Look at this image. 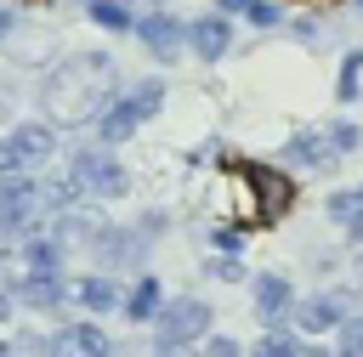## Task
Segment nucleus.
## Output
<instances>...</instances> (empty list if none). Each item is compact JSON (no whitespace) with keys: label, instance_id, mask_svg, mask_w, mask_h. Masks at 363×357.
Instances as JSON below:
<instances>
[{"label":"nucleus","instance_id":"1","mask_svg":"<svg viewBox=\"0 0 363 357\" xmlns=\"http://www.w3.org/2000/svg\"><path fill=\"white\" fill-rule=\"evenodd\" d=\"M113 79L119 74H113V57L108 51H74V57H62L45 74L40 102L51 113V125H85V119H96L113 102Z\"/></svg>","mask_w":363,"mask_h":357},{"label":"nucleus","instance_id":"2","mask_svg":"<svg viewBox=\"0 0 363 357\" xmlns=\"http://www.w3.org/2000/svg\"><path fill=\"white\" fill-rule=\"evenodd\" d=\"M51 210L40 198L34 176H0V244H23L34 232H45Z\"/></svg>","mask_w":363,"mask_h":357},{"label":"nucleus","instance_id":"3","mask_svg":"<svg viewBox=\"0 0 363 357\" xmlns=\"http://www.w3.org/2000/svg\"><path fill=\"white\" fill-rule=\"evenodd\" d=\"M159 102H164V85H159V79H142L136 91L113 96V102L96 113V142H102V147H113V142L136 136V130H142V119H153V113H159Z\"/></svg>","mask_w":363,"mask_h":357},{"label":"nucleus","instance_id":"4","mask_svg":"<svg viewBox=\"0 0 363 357\" xmlns=\"http://www.w3.org/2000/svg\"><path fill=\"white\" fill-rule=\"evenodd\" d=\"M204 334H210V306H204L199 295H176V300H164L159 317H153V340H159V351L199 346Z\"/></svg>","mask_w":363,"mask_h":357},{"label":"nucleus","instance_id":"5","mask_svg":"<svg viewBox=\"0 0 363 357\" xmlns=\"http://www.w3.org/2000/svg\"><path fill=\"white\" fill-rule=\"evenodd\" d=\"M57 153V130L28 119V125H11L0 136V176H34L45 159Z\"/></svg>","mask_w":363,"mask_h":357},{"label":"nucleus","instance_id":"6","mask_svg":"<svg viewBox=\"0 0 363 357\" xmlns=\"http://www.w3.org/2000/svg\"><path fill=\"white\" fill-rule=\"evenodd\" d=\"M238 176H244V187L255 193V210H250L255 227H272L278 215H289V204H295V176H284V170H272V164H244Z\"/></svg>","mask_w":363,"mask_h":357},{"label":"nucleus","instance_id":"7","mask_svg":"<svg viewBox=\"0 0 363 357\" xmlns=\"http://www.w3.org/2000/svg\"><path fill=\"white\" fill-rule=\"evenodd\" d=\"M68 176L79 181L85 198H119V193H130V170L119 159H108L102 147H79L74 164H68Z\"/></svg>","mask_w":363,"mask_h":357},{"label":"nucleus","instance_id":"8","mask_svg":"<svg viewBox=\"0 0 363 357\" xmlns=\"http://www.w3.org/2000/svg\"><path fill=\"white\" fill-rule=\"evenodd\" d=\"M40 357H113V340L102 323H68L40 346Z\"/></svg>","mask_w":363,"mask_h":357},{"label":"nucleus","instance_id":"9","mask_svg":"<svg viewBox=\"0 0 363 357\" xmlns=\"http://www.w3.org/2000/svg\"><path fill=\"white\" fill-rule=\"evenodd\" d=\"M250 295H255V317H261L267 329H284V317L295 312V289H289L284 272H261Z\"/></svg>","mask_w":363,"mask_h":357},{"label":"nucleus","instance_id":"10","mask_svg":"<svg viewBox=\"0 0 363 357\" xmlns=\"http://www.w3.org/2000/svg\"><path fill=\"white\" fill-rule=\"evenodd\" d=\"M284 159H289V164H301V170H329L340 153H335L329 130H301V136H289V142H284Z\"/></svg>","mask_w":363,"mask_h":357},{"label":"nucleus","instance_id":"11","mask_svg":"<svg viewBox=\"0 0 363 357\" xmlns=\"http://www.w3.org/2000/svg\"><path fill=\"white\" fill-rule=\"evenodd\" d=\"M136 34H142V45H147L153 57H164V62H170V57L182 51V40H187V28H182L176 17H164V11L142 17V23H136Z\"/></svg>","mask_w":363,"mask_h":357},{"label":"nucleus","instance_id":"12","mask_svg":"<svg viewBox=\"0 0 363 357\" xmlns=\"http://www.w3.org/2000/svg\"><path fill=\"white\" fill-rule=\"evenodd\" d=\"M289 317H295L306 334H323V329H340V323H346V300H340V295H312V300H301Z\"/></svg>","mask_w":363,"mask_h":357},{"label":"nucleus","instance_id":"13","mask_svg":"<svg viewBox=\"0 0 363 357\" xmlns=\"http://www.w3.org/2000/svg\"><path fill=\"white\" fill-rule=\"evenodd\" d=\"M187 45H193L204 62L227 57V45H233V28H227V17H199V23H187Z\"/></svg>","mask_w":363,"mask_h":357},{"label":"nucleus","instance_id":"14","mask_svg":"<svg viewBox=\"0 0 363 357\" xmlns=\"http://www.w3.org/2000/svg\"><path fill=\"white\" fill-rule=\"evenodd\" d=\"M62 295H68L62 272H28V278H23V289H17V300H23V306H34V312H57V306H62Z\"/></svg>","mask_w":363,"mask_h":357},{"label":"nucleus","instance_id":"15","mask_svg":"<svg viewBox=\"0 0 363 357\" xmlns=\"http://www.w3.org/2000/svg\"><path fill=\"white\" fill-rule=\"evenodd\" d=\"M68 295H74L85 312H119V306H125L119 283H113V278H96V272H91V278H79V283H68Z\"/></svg>","mask_w":363,"mask_h":357},{"label":"nucleus","instance_id":"16","mask_svg":"<svg viewBox=\"0 0 363 357\" xmlns=\"http://www.w3.org/2000/svg\"><path fill=\"white\" fill-rule=\"evenodd\" d=\"M159 306H164V289H159V278H136L119 312H125L130 323H153V317H159Z\"/></svg>","mask_w":363,"mask_h":357},{"label":"nucleus","instance_id":"17","mask_svg":"<svg viewBox=\"0 0 363 357\" xmlns=\"http://www.w3.org/2000/svg\"><path fill=\"white\" fill-rule=\"evenodd\" d=\"M23 255H28V272H62V244H57L51 232L23 238Z\"/></svg>","mask_w":363,"mask_h":357},{"label":"nucleus","instance_id":"18","mask_svg":"<svg viewBox=\"0 0 363 357\" xmlns=\"http://www.w3.org/2000/svg\"><path fill=\"white\" fill-rule=\"evenodd\" d=\"M329 221H340L346 232H357V227H363V187H340V193H329Z\"/></svg>","mask_w":363,"mask_h":357},{"label":"nucleus","instance_id":"19","mask_svg":"<svg viewBox=\"0 0 363 357\" xmlns=\"http://www.w3.org/2000/svg\"><path fill=\"white\" fill-rule=\"evenodd\" d=\"M85 11H91V23H102V28H113V34H119V28H130V23H136V17H130V6H125V0H85Z\"/></svg>","mask_w":363,"mask_h":357},{"label":"nucleus","instance_id":"20","mask_svg":"<svg viewBox=\"0 0 363 357\" xmlns=\"http://www.w3.org/2000/svg\"><path fill=\"white\" fill-rule=\"evenodd\" d=\"M295 351H301V340H295V334H284V329H267V334L255 340V351H250V357H295Z\"/></svg>","mask_w":363,"mask_h":357},{"label":"nucleus","instance_id":"21","mask_svg":"<svg viewBox=\"0 0 363 357\" xmlns=\"http://www.w3.org/2000/svg\"><path fill=\"white\" fill-rule=\"evenodd\" d=\"M335 357H363V312L335 329Z\"/></svg>","mask_w":363,"mask_h":357},{"label":"nucleus","instance_id":"22","mask_svg":"<svg viewBox=\"0 0 363 357\" xmlns=\"http://www.w3.org/2000/svg\"><path fill=\"white\" fill-rule=\"evenodd\" d=\"M357 68H363V51H352V57L340 62V85H335V91H340V102H352V96H357Z\"/></svg>","mask_w":363,"mask_h":357},{"label":"nucleus","instance_id":"23","mask_svg":"<svg viewBox=\"0 0 363 357\" xmlns=\"http://www.w3.org/2000/svg\"><path fill=\"white\" fill-rule=\"evenodd\" d=\"M199 357H244V351H238L233 334H204V340H199Z\"/></svg>","mask_w":363,"mask_h":357},{"label":"nucleus","instance_id":"24","mask_svg":"<svg viewBox=\"0 0 363 357\" xmlns=\"http://www.w3.org/2000/svg\"><path fill=\"white\" fill-rule=\"evenodd\" d=\"M329 142H335V153H352V147L363 142V130H357V125H329Z\"/></svg>","mask_w":363,"mask_h":357},{"label":"nucleus","instance_id":"25","mask_svg":"<svg viewBox=\"0 0 363 357\" xmlns=\"http://www.w3.org/2000/svg\"><path fill=\"white\" fill-rule=\"evenodd\" d=\"M210 272H216L221 283H238V278H244V261H238V255H216V261H210Z\"/></svg>","mask_w":363,"mask_h":357},{"label":"nucleus","instance_id":"26","mask_svg":"<svg viewBox=\"0 0 363 357\" xmlns=\"http://www.w3.org/2000/svg\"><path fill=\"white\" fill-rule=\"evenodd\" d=\"M244 11H250V23H261V28H272V23H278V6H272V0H250Z\"/></svg>","mask_w":363,"mask_h":357},{"label":"nucleus","instance_id":"27","mask_svg":"<svg viewBox=\"0 0 363 357\" xmlns=\"http://www.w3.org/2000/svg\"><path fill=\"white\" fill-rule=\"evenodd\" d=\"M295 357H335V351H329V346H301Z\"/></svg>","mask_w":363,"mask_h":357},{"label":"nucleus","instance_id":"28","mask_svg":"<svg viewBox=\"0 0 363 357\" xmlns=\"http://www.w3.org/2000/svg\"><path fill=\"white\" fill-rule=\"evenodd\" d=\"M6 317H11V295L0 289V323H6Z\"/></svg>","mask_w":363,"mask_h":357},{"label":"nucleus","instance_id":"29","mask_svg":"<svg viewBox=\"0 0 363 357\" xmlns=\"http://www.w3.org/2000/svg\"><path fill=\"white\" fill-rule=\"evenodd\" d=\"M244 6H250V0H221V11H244Z\"/></svg>","mask_w":363,"mask_h":357},{"label":"nucleus","instance_id":"30","mask_svg":"<svg viewBox=\"0 0 363 357\" xmlns=\"http://www.w3.org/2000/svg\"><path fill=\"white\" fill-rule=\"evenodd\" d=\"M6 108H11V91H6V85H0V113H6Z\"/></svg>","mask_w":363,"mask_h":357},{"label":"nucleus","instance_id":"31","mask_svg":"<svg viewBox=\"0 0 363 357\" xmlns=\"http://www.w3.org/2000/svg\"><path fill=\"white\" fill-rule=\"evenodd\" d=\"M6 28H11V17H6V6H0V40H6Z\"/></svg>","mask_w":363,"mask_h":357},{"label":"nucleus","instance_id":"32","mask_svg":"<svg viewBox=\"0 0 363 357\" xmlns=\"http://www.w3.org/2000/svg\"><path fill=\"white\" fill-rule=\"evenodd\" d=\"M0 357H11V346H6V340H0Z\"/></svg>","mask_w":363,"mask_h":357},{"label":"nucleus","instance_id":"33","mask_svg":"<svg viewBox=\"0 0 363 357\" xmlns=\"http://www.w3.org/2000/svg\"><path fill=\"white\" fill-rule=\"evenodd\" d=\"M0 266H6V249H0Z\"/></svg>","mask_w":363,"mask_h":357},{"label":"nucleus","instance_id":"34","mask_svg":"<svg viewBox=\"0 0 363 357\" xmlns=\"http://www.w3.org/2000/svg\"><path fill=\"white\" fill-rule=\"evenodd\" d=\"M159 357H170V351H159Z\"/></svg>","mask_w":363,"mask_h":357},{"label":"nucleus","instance_id":"35","mask_svg":"<svg viewBox=\"0 0 363 357\" xmlns=\"http://www.w3.org/2000/svg\"><path fill=\"white\" fill-rule=\"evenodd\" d=\"M34 6H40V0H34Z\"/></svg>","mask_w":363,"mask_h":357},{"label":"nucleus","instance_id":"36","mask_svg":"<svg viewBox=\"0 0 363 357\" xmlns=\"http://www.w3.org/2000/svg\"><path fill=\"white\" fill-rule=\"evenodd\" d=\"M357 6H363V0H357Z\"/></svg>","mask_w":363,"mask_h":357}]
</instances>
